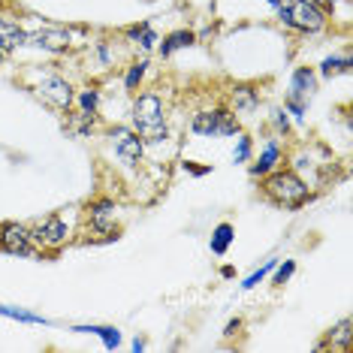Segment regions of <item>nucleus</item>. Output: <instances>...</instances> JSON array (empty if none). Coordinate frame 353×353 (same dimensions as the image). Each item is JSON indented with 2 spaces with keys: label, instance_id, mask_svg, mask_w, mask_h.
I'll return each mask as SVG.
<instances>
[{
  "label": "nucleus",
  "instance_id": "nucleus-1",
  "mask_svg": "<svg viewBox=\"0 0 353 353\" xmlns=\"http://www.w3.org/2000/svg\"><path fill=\"white\" fill-rule=\"evenodd\" d=\"M133 130L139 133L142 142H151V145H157V142H166V112H163V100H160V94L148 91L142 94V97H136L133 103Z\"/></svg>",
  "mask_w": 353,
  "mask_h": 353
},
{
  "label": "nucleus",
  "instance_id": "nucleus-2",
  "mask_svg": "<svg viewBox=\"0 0 353 353\" xmlns=\"http://www.w3.org/2000/svg\"><path fill=\"white\" fill-rule=\"evenodd\" d=\"M263 194L281 208H299L311 199V190L293 170H272L263 181Z\"/></svg>",
  "mask_w": 353,
  "mask_h": 353
},
{
  "label": "nucleus",
  "instance_id": "nucleus-3",
  "mask_svg": "<svg viewBox=\"0 0 353 353\" xmlns=\"http://www.w3.org/2000/svg\"><path fill=\"white\" fill-rule=\"evenodd\" d=\"M269 3L278 10V19L293 30L317 34L326 28V12L317 0H269Z\"/></svg>",
  "mask_w": 353,
  "mask_h": 353
},
{
  "label": "nucleus",
  "instance_id": "nucleus-4",
  "mask_svg": "<svg viewBox=\"0 0 353 353\" xmlns=\"http://www.w3.org/2000/svg\"><path fill=\"white\" fill-rule=\"evenodd\" d=\"M190 130L196 136H236L239 121L230 109H205L190 118Z\"/></svg>",
  "mask_w": 353,
  "mask_h": 353
},
{
  "label": "nucleus",
  "instance_id": "nucleus-5",
  "mask_svg": "<svg viewBox=\"0 0 353 353\" xmlns=\"http://www.w3.org/2000/svg\"><path fill=\"white\" fill-rule=\"evenodd\" d=\"M112 139V148H115V154L121 157L124 166H139L142 163V154H145V142L139 139V133L130 130V127H115V130L109 133Z\"/></svg>",
  "mask_w": 353,
  "mask_h": 353
},
{
  "label": "nucleus",
  "instance_id": "nucleus-6",
  "mask_svg": "<svg viewBox=\"0 0 353 353\" xmlns=\"http://www.w3.org/2000/svg\"><path fill=\"white\" fill-rule=\"evenodd\" d=\"M0 248L15 256H37L34 236H30V230L21 227V223H3V227H0Z\"/></svg>",
  "mask_w": 353,
  "mask_h": 353
},
{
  "label": "nucleus",
  "instance_id": "nucleus-7",
  "mask_svg": "<svg viewBox=\"0 0 353 353\" xmlns=\"http://www.w3.org/2000/svg\"><path fill=\"white\" fill-rule=\"evenodd\" d=\"M39 97H43L46 103H52L54 109H70L73 106V85L67 82V79L61 76H43L37 85Z\"/></svg>",
  "mask_w": 353,
  "mask_h": 353
},
{
  "label": "nucleus",
  "instance_id": "nucleus-8",
  "mask_svg": "<svg viewBox=\"0 0 353 353\" xmlns=\"http://www.w3.org/2000/svg\"><path fill=\"white\" fill-rule=\"evenodd\" d=\"M30 236H34V242L43 245V248H61L67 242L70 232H67V223H63L58 214H49V218L37 221V227L30 230Z\"/></svg>",
  "mask_w": 353,
  "mask_h": 353
},
{
  "label": "nucleus",
  "instance_id": "nucleus-9",
  "mask_svg": "<svg viewBox=\"0 0 353 353\" xmlns=\"http://www.w3.org/2000/svg\"><path fill=\"white\" fill-rule=\"evenodd\" d=\"M88 223H91V230L97 232V236H112L115 232V203L112 199H94L91 205H88Z\"/></svg>",
  "mask_w": 353,
  "mask_h": 353
},
{
  "label": "nucleus",
  "instance_id": "nucleus-10",
  "mask_svg": "<svg viewBox=\"0 0 353 353\" xmlns=\"http://www.w3.org/2000/svg\"><path fill=\"white\" fill-rule=\"evenodd\" d=\"M28 46H37V49L43 52H67L70 46V34L61 28H46V30H34V34H28Z\"/></svg>",
  "mask_w": 353,
  "mask_h": 353
},
{
  "label": "nucleus",
  "instance_id": "nucleus-11",
  "mask_svg": "<svg viewBox=\"0 0 353 353\" xmlns=\"http://www.w3.org/2000/svg\"><path fill=\"white\" fill-rule=\"evenodd\" d=\"M21 46H28V30L19 28L10 19H0V52L10 54L15 49H21Z\"/></svg>",
  "mask_w": 353,
  "mask_h": 353
},
{
  "label": "nucleus",
  "instance_id": "nucleus-12",
  "mask_svg": "<svg viewBox=\"0 0 353 353\" xmlns=\"http://www.w3.org/2000/svg\"><path fill=\"white\" fill-rule=\"evenodd\" d=\"M314 88H317L314 70L299 67V70L293 73V79H290V97H296V100H308L311 94H314Z\"/></svg>",
  "mask_w": 353,
  "mask_h": 353
},
{
  "label": "nucleus",
  "instance_id": "nucleus-13",
  "mask_svg": "<svg viewBox=\"0 0 353 353\" xmlns=\"http://www.w3.org/2000/svg\"><path fill=\"white\" fill-rule=\"evenodd\" d=\"M278 160H281V145L275 139H269L266 148H263V154H260V160L251 166V172L254 175H266V172H272L278 166Z\"/></svg>",
  "mask_w": 353,
  "mask_h": 353
},
{
  "label": "nucleus",
  "instance_id": "nucleus-14",
  "mask_svg": "<svg viewBox=\"0 0 353 353\" xmlns=\"http://www.w3.org/2000/svg\"><path fill=\"white\" fill-rule=\"evenodd\" d=\"M190 43H194V34H190V30H172V34L160 43V54H163V58H170L172 52L188 49Z\"/></svg>",
  "mask_w": 353,
  "mask_h": 353
},
{
  "label": "nucleus",
  "instance_id": "nucleus-15",
  "mask_svg": "<svg viewBox=\"0 0 353 353\" xmlns=\"http://www.w3.org/2000/svg\"><path fill=\"white\" fill-rule=\"evenodd\" d=\"M73 332H91V335H100L106 347H118L121 344V332L115 326H76Z\"/></svg>",
  "mask_w": 353,
  "mask_h": 353
},
{
  "label": "nucleus",
  "instance_id": "nucleus-16",
  "mask_svg": "<svg viewBox=\"0 0 353 353\" xmlns=\"http://www.w3.org/2000/svg\"><path fill=\"white\" fill-rule=\"evenodd\" d=\"M232 103H236V109H254L260 103V94L251 85H236L232 88Z\"/></svg>",
  "mask_w": 353,
  "mask_h": 353
},
{
  "label": "nucleus",
  "instance_id": "nucleus-17",
  "mask_svg": "<svg viewBox=\"0 0 353 353\" xmlns=\"http://www.w3.org/2000/svg\"><path fill=\"white\" fill-rule=\"evenodd\" d=\"M127 37L136 39V43L142 46V49H154V46L160 43L157 34H154V28H151V25H133L130 30H127Z\"/></svg>",
  "mask_w": 353,
  "mask_h": 353
},
{
  "label": "nucleus",
  "instance_id": "nucleus-18",
  "mask_svg": "<svg viewBox=\"0 0 353 353\" xmlns=\"http://www.w3.org/2000/svg\"><path fill=\"white\" fill-rule=\"evenodd\" d=\"M0 317H10V320H21V323H37V326H49V320L30 314L25 308H10V305H0Z\"/></svg>",
  "mask_w": 353,
  "mask_h": 353
},
{
  "label": "nucleus",
  "instance_id": "nucleus-19",
  "mask_svg": "<svg viewBox=\"0 0 353 353\" xmlns=\"http://www.w3.org/2000/svg\"><path fill=\"white\" fill-rule=\"evenodd\" d=\"M329 344H332V347H341V350H350V320L347 317L339 320V326L329 332Z\"/></svg>",
  "mask_w": 353,
  "mask_h": 353
},
{
  "label": "nucleus",
  "instance_id": "nucleus-20",
  "mask_svg": "<svg viewBox=\"0 0 353 353\" xmlns=\"http://www.w3.org/2000/svg\"><path fill=\"white\" fill-rule=\"evenodd\" d=\"M230 242H232V227L230 223H218V230H214V236H212V251L214 254H227Z\"/></svg>",
  "mask_w": 353,
  "mask_h": 353
},
{
  "label": "nucleus",
  "instance_id": "nucleus-21",
  "mask_svg": "<svg viewBox=\"0 0 353 353\" xmlns=\"http://www.w3.org/2000/svg\"><path fill=\"white\" fill-rule=\"evenodd\" d=\"M350 70V58L344 54V58H326L323 63H320V73H323L326 79L329 76H339V73H347Z\"/></svg>",
  "mask_w": 353,
  "mask_h": 353
},
{
  "label": "nucleus",
  "instance_id": "nucleus-22",
  "mask_svg": "<svg viewBox=\"0 0 353 353\" xmlns=\"http://www.w3.org/2000/svg\"><path fill=\"white\" fill-rule=\"evenodd\" d=\"M145 70H148V61H139V63H133V67L127 70V79H124L127 91H136V88H139V82L145 79Z\"/></svg>",
  "mask_w": 353,
  "mask_h": 353
},
{
  "label": "nucleus",
  "instance_id": "nucleus-23",
  "mask_svg": "<svg viewBox=\"0 0 353 353\" xmlns=\"http://www.w3.org/2000/svg\"><path fill=\"white\" fill-rule=\"evenodd\" d=\"M97 103H100V91H94V88H88V91L79 94V106H82V112H97Z\"/></svg>",
  "mask_w": 353,
  "mask_h": 353
},
{
  "label": "nucleus",
  "instance_id": "nucleus-24",
  "mask_svg": "<svg viewBox=\"0 0 353 353\" xmlns=\"http://www.w3.org/2000/svg\"><path fill=\"white\" fill-rule=\"evenodd\" d=\"M275 263H278V260H269V263H266V266H263V269H256V272H254V275H251V278H245L242 290H251V287H256V284H260V281H263V278H266V275H269V272H272V269H275Z\"/></svg>",
  "mask_w": 353,
  "mask_h": 353
},
{
  "label": "nucleus",
  "instance_id": "nucleus-25",
  "mask_svg": "<svg viewBox=\"0 0 353 353\" xmlns=\"http://www.w3.org/2000/svg\"><path fill=\"white\" fill-rule=\"evenodd\" d=\"M248 157H251V139H248V136H239V145L232 151V163H245Z\"/></svg>",
  "mask_w": 353,
  "mask_h": 353
},
{
  "label": "nucleus",
  "instance_id": "nucleus-26",
  "mask_svg": "<svg viewBox=\"0 0 353 353\" xmlns=\"http://www.w3.org/2000/svg\"><path fill=\"white\" fill-rule=\"evenodd\" d=\"M293 272H296V263H293V260H287L284 266H281V269L275 272V278H272V284H287V278H290Z\"/></svg>",
  "mask_w": 353,
  "mask_h": 353
},
{
  "label": "nucleus",
  "instance_id": "nucleus-27",
  "mask_svg": "<svg viewBox=\"0 0 353 353\" xmlns=\"http://www.w3.org/2000/svg\"><path fill=\"white\" fill-rule=\"evenodd\" d=\"M275 127H278V130H287V127H290V121H287V109L275 112Z\"/></svg>",
  "mask_w": 353,
  "mask_h": 353
},
{
  "label": "nucleus",
  "instance_id": "nucleus-28",
  "mask_svg": "<svg viewBox=\"0 0 353 353\" xmlns=\"http://www.w3.org/2000/svg\"><path fill=\"white\" fill-rule=\"evenodd\" d=\"M0 61H3V52H0Z\"/></svg>",
  "mask_w": 353,
  "mask_h": 353
}]
</instances>
